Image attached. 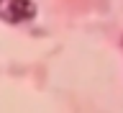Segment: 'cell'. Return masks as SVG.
<instances>
[{
    "mask_svg": "<svg viewBox=\"0 0 123 113\" xmlns=\"http://www.w3.org/2000/svg\"><path fill=\"white\" fill-rule=\"evenodd\" d=\"M36 18V3L33 0H0V21L18 26Z\"/></svg>",
    "mask_w": 123,
    "mask_h": 113,
    "instance_id": "1",
    "label": "cell"
}]
</instances>
